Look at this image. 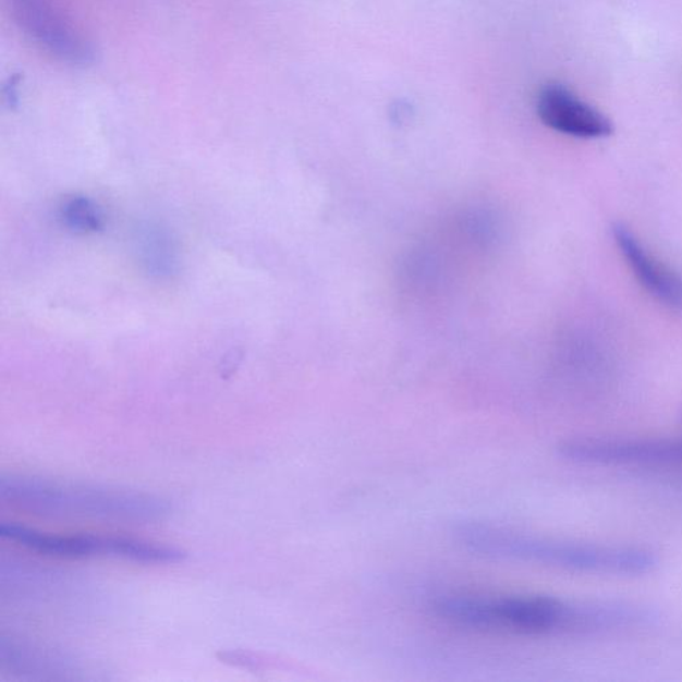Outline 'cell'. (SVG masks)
I'll return each instance as SVG.
<instances>
[{"label":"cell","mask_w":682,"mask_h":682,"mask_svg":"<svg viewBox=\"0 0 682 682\" xmlns=\"http://www.w3.org/2000/svg\"><path fill=\"white\" fill-rule=\"evenodd\" d=\"M0 499L40 516L107 522H153L169 510L163 501L148 495L35 477H2Z\"/></svg>","instance_id":"obj_3"},{"label":"cell","mask_w":682,"mask_h":682,"mask_svg":"<svg viewBox=\"0 0 682 682\" xmlns=\"http://www.w3.org/2000/svg\"><path fill=\"white\" fill-rule=\"evenodd\" d=\"M430 609L439 619L466 630L529 636L632 630L657 620L654 610L640 604L574 602L546 596L444 595L436 597Z\"/></svg>","instance_id":"obj_1"},{"label":"cell","mask_w":682,"mask_h":682,"mask_svg":"<svg viewBox=\"0 0 682 682\" xmlns=\"http://www.w3.org/2000/svg\"><path fill=\"white\" fill-rule=\"evenodd\" d=\"M63 219L75 231L97 232L103 229L100 209L86 197H74V199L65 203Z\"/></svg>","instance_id":"obj_9"},{"label":"cell","mask_w":682,"mask_h":682,"mask_svg":"<svg viewBox=\"0 0 682 682\" xmlns=\"http://www.w3.org/2000/svg\"><path fill=\"white\" fill-rule=\"evenodd\" d=\"M536 109L541 122L560 134L601 139L613 133L612 122L602 112L558 83H549L540 89Z\"/></svg>","instance_id":"obj_7"},{"label":"cell","mask_w":682,"mask_h":682,"mask_svg":"<svg viewBox=\"0 0 682 682\" xmlns=\"http://www.w3.org/2000/svg\"><path fill=\"white\" fill-rule=\"evenodd\" d=\"M612 236L620 254L632 269L634 278L658 302L672 308H682V278L670 271L660 260L649 254L631 229L621 223L612 227Z\"/></svg>","instance_id":"obj_8"},{"label":"cell","mask_w":682,"mask_h":682,"mask_svg":"<svg viewBox=\"0 0 682 682\" xmlns=\"http://www.w3.org/2000/svg\"><path fill=\"white\" fill-rule=\"evenodd\" d=\"M454 537L474 553L562 571L631 577L654 573L660 567V558L648 548L537 537L484 523L459 524Z\"/></svg>","instance_id":"obj_2"},{"label":"cell","mask_w":682,"mask_h":682,"mask_svg":"<svg viewBox=\"0 0 682 682\" xmlns=\"http://www.w3.org/2000/svg\"><path fill=\"white\" fill-rule=\"evenodd\" d=\"M558 452L580 465L682 468V439L674 438H576Z\"/></svg>","instance_id":"obj_5"},{"label":"cell","mask_w":682,"mask_h":682,"mask_svg":"<svg viewBox=\"0 0 682 682\" xmlns=\"http://www.w3.org/2000/svg\"><path fill=\"white\" fill-rule=\"evenodd\" d=\"M17 23L37 45L63 62L86 64L93 49L83 35L64 17L56 0H11Z\"/></svg>","instance_id":"obj_6"},{"label":"cell","mask_w":682,"mask_h":682,"mask_svg":"<svg viewBox=\"0 0 682 682\" xmlns=\"http://www.w3.org/2000/svg\"><path fill=\"white\" fill-rule=\"evenodd\" d=\"M0 536L21 544L34 552L56 558H113L136 562L167 564L185 558L181 549L160 546L137 538L121 536H59L27 528V526L3 523Z\"/></svg>","instance_id":"obj_4"}]
</instances>
